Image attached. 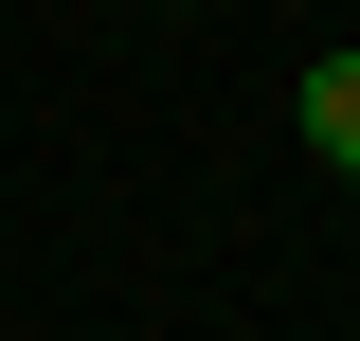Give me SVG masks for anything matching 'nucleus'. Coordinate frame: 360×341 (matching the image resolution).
<instances>
[{
    "mask_svg": "<svg viewBox=\"0 0 360 341\" xmlns=\"http://www.w3.org/2000/svg\"><path fill=\"white\" fill-rule=\"evenodd\" d=\"M307 144L360 162V54H307Z\"/></svg>",
    "mask_w": 360,
    "mask_h": 341,
    "instance_id": "obj_1",
    "label": "nucleus"
}]
</instances>
